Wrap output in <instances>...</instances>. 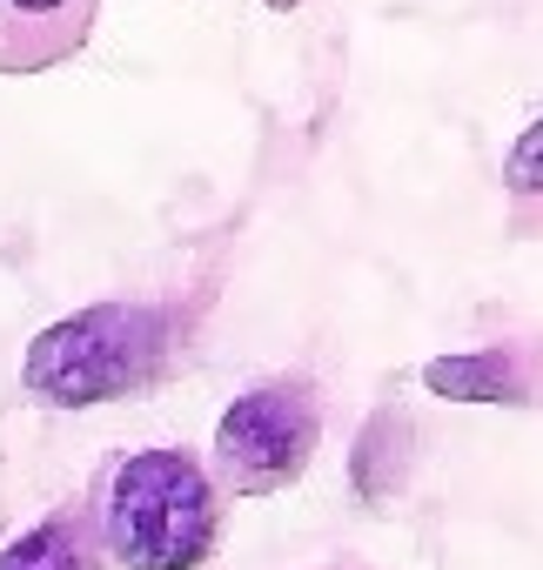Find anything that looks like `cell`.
Segmentation results:
<instances>
[{
    "instance_id": "8992f818",
    "label": "cell",
    "mask_w": 543,
    "mask_h": 570,
    "mask_svg": "<svg viewBox=\"0 0 543 570\" xmlns=\"http://www.w3.org/2000/svg\"><path fill=\"white\" fill-rule=\"evenodd\" d=\"M0 570H95V530L88 517H41L14 543H0Z\"/></svg>"
},
{
    "instance_id": "5b68a950",
    "label": "cell",
    "mask_w": 543,
    "mask_h": 570,
    "mask_svg": "<svg viewBox=\"0 0 543 570\" xmlns=\"http://www.w3.org/2000/svg\"><path fill=\"white\" fill-rule=\"evenodd\" d=\"M423 383L450 403H523V363L510 350H470V356H436L423 363Z\"/></svg>"
},
{
    "instance_id": "6da1fadb",
    "label": "cell",
    "mask_w": 543,
    "mask_h": 570,
    "mask_svg": "<svg viewBox=\"0 0 543 570\" xmlns=\"http://www.w3.org/2000/svg\"><path fill=\"white\" fill-rule=\"evenodd\" d=\"M88 530L121 570H195L221 543V490L188 450H135L101 470Z\"/></svg>"
},
{
    "instance_id": "7a4b0ae2",
    "label": "cell",
    "mask_w": 543,
    "mask_h": 570,
    "mask_svg": "<svg viewBox=\"0 0 543 570\" xmlns=\"http://www.w3.org/2000/svg\"><path fill=\"white\" fill-rule=\"evenodd\" d=\"M181 343V323L161 303H88L48 323L21 356V390L55 410H95L141 396Z\"/></svg>"
},
{
    "instance_id": "52a82bcc",
    "label": "cell",
    "mask_w": 543,
    "mask_h": 570,
    "mask_svg": "<svg viewBox=\"0 0 543 570\" xmlns=\"http://www.w3.org/2000/svg\"><path fill=\"white\" fill-rule=\"evenodd\" d=\"M536 155H543V121H530V128L516 135L510 161H503V181H510L516 195H536Z\"/></svg>"
},
{
    "instance_id": "ba28073f",
    "label": "cell",
    "mask_w": 543,
    "mask_h": 570,
    "mask_svg": "<svg viewBox=\"0 0 543 570\" xmlns=\"http://www.w3.org/2000/svg\"><path fill=\"white\" fill-rule=\"evenodd\" d=\"M268 8H296V0H268Z\"/></svg>"
},
{
    "instance_id": "3957f363",
    "label": "cell",
    "mask_w": 543,
    "mask_h": 570,
    "mask_svg": "<svg viewBox=\"0 0 543 570\" xmlns=\"http://www.w3.org/2000/svg\"><path fill=\"white\" fill-rule=\"evenodd\" d=\"M323 443V396L309 376H268L241 390L215 423V476L235 497L289 490Z\"/></svg>"
},
{
    "instance_id": "277c9868",
    "label": "cell",
    "mask_w": 543,
    "mask_h": 570,
    "mask_svg": "<svg viewBox=\"0 0 543 570\" xmlns=\"http://www.w3.org/2000/svg\"><path fill=\"white\" fill-rule=\"evenodd\" d=\"M101 0H0V75H41L68 61Z\"/></svg>"
}]
</instances>
